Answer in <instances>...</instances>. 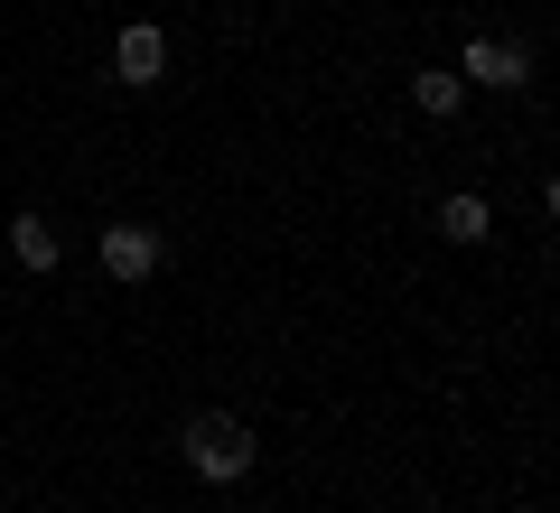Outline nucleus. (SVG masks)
Returning <instances> with one entry per match:
<instances>
[{"mask_svg": "<svg viewBox=\"0 0 560 513\" xmlns=\"http://www.w3.org/2000/svg\"><path fill=\"white\" fill-rule=\"evenodd\" d=\"M10 253H20V271H57L66 243H57V224H47V215H20V224H10Z\"/></svg>", "mask_w": 560, "mask_h": 513, "instance_id": "6", "label": "nucleus"}, {"mask_svg": "<svg viewBox=\"0 0 560 513\" xmlns=\"http://www.w3.org/2000/svg\"><path fill=\"white\" fill-rule=\"evenodd\" d=\"M523 75H533V57L504 38H467V57H458V84H486V94H514Z\"/></svg>", "mask_w": 560, "mask_h": 513, "instance_id": "3", "label": "nucleus"}, {"mask_svg": "<svg viewBox=\"0 0 560 513\" xmlns=\"http://www.w3.org/2000/svg\"><path fill=\"white\" fill-rule=\"evenodd\" d=\"M411 103H420L430 121H448V113L467 103V84H458V75H440V66H420V75H411Z\"/></svg>", "mask_w": 560, "mask_h": 513, "instance_id": "7", "label": "nucleus"}, {"mask_svg": "<svg viewBox=\"0 0 560 513\" xmlns=\"http://www.w3.org/2000/svg\"><path fill=\"white\" fill-rule=\"evenodd\" d=\"M94 253H103V271H113V280H131V290H140V280L160 271V253H168V243H160V224H103V243H94Z\"/></svg>", "mask_w": 560, "mask_h": 513, "instance_id": "2", "label": "nucleus"}, {"mask_svg": "<svg viewBox=\"0 0 560 513\" xmlns=\"http://www.w3.org/2000/svg\"><path fill=\"white\" fill-rule=\"evenodd\" d=\"M113 66H121V84H160V66H168V38H160L150 20H131V28L113 38Z\"/></svg>", "mask_w": 560, "mask_h": 513, "instance_id": "4", "label": "nucleus"}, {"mask_svg": "<svg viewBox=\"0 0 560 513\" xmlns=\"http://www.w3.org/2000/svg\"><path fill=\"white\" fill-rule=\"evenodd\" d=\"M178 457L206 476V486H234V476H253V457H261V448H253V430H243V420L197 411V420L178 430Z\"/></svg>", "mask_w": 560, "mask_h": 513, "instance_id": "1", "label": "nucleus"}, {"mask_svg": "<svg viewBox=\"0 0 560 513\" xmlns=\"http://www.w3.org/2000/svg\"><path fill=\"white\" fill-rule=\"evenodd\" d=\"M430 224H440L448 243H486V234H495V215H486V197H467V187H458V197H440V215H430Z\"/></svg>", "mask_w": 560, "mask_h": 513, "instance_id": "5", "label": "nucleus"}]
</instances>
